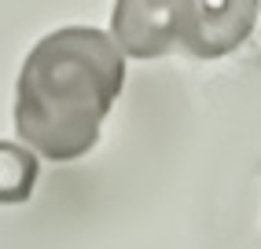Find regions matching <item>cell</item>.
Returning <instances> with one entry per match:
<instances>
[{"instance_id":"cell-4","label":"cell","mask_w":261,"mask_h":249,"mask_svg":"<svg viewBox=\"0 0 261 249\" xmlns=\"http://www.w3.org/2000/svg\"><path fill=\"white\" fill-rule=\"evenodd\" d=\"M37 158L22 143L0 139V205H19L37 187Z\"/></svg>"},{"instance_id":"cell-1","label":"cell","mask_w":261,"mask_h":249,"mask_svg":"<svg viewBox=\"0 0 261 249\" xmlns=\"http://www.w3.org/2000/svg\"><path fill=\"white\" fill-rule=\"evenodd\" d=\"M125 81V55L111 33L63 26L33 44L15 84L19 139L51 162H74L99 139Z\"/></svg>"},{"instance_id":"cell-2","label":"cell","mask_w":261,"mask_h":249,"mask_svg":"<svg viewBox=\"0 0 261 249\" xmlns=\"http://www.w3.org/2000/svg\"><path fill=\"white\" fill-rule=\"evenodd\" d=\"M257 0H177V44L195 59H221L250 37Z\"/></svg>"},{"instance_id":"cell-3","label":"cell","mask_w":261,"mask_h":249,"mask_svg":"<svg viewBox=\"0 0 261 249\" xmlns=\"http://www.w3.org/2000/svg\"><path fill=\"white\" fill-rule=\"evenodd\" d=\"M114 44L121 55L159 59L177 44V0H121L114 4Z\"/></svg>"}]
</instances>
